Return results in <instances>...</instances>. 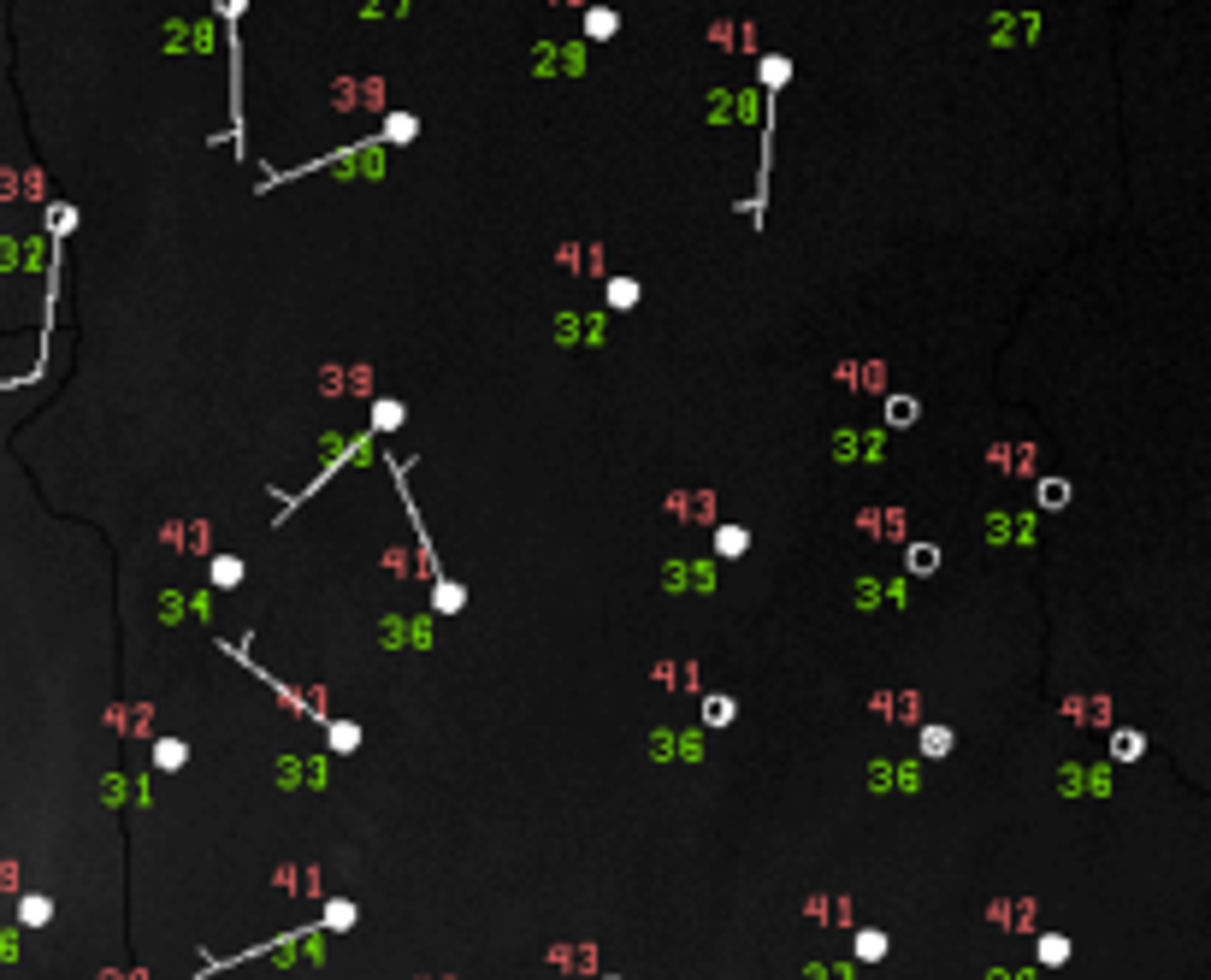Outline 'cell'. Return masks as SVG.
Wrapping results in <instances>:
<instances>
[{"mask_svg": "<svg viewBox=\"0 0 1211 980\" xmlns=\"http://www.w3.org/2000/svg\"><path fill=\"white\" fill-rule=\"evenodd\" d=\"M355 744H361V732L349 726V721H337V726H331V750H355Z\"/></svg>", "mask_w": 1211, "mask_h": 980, "instance_id": "16", "label": "cell"}, {"mask_svg": "<svg viewBox=\"0 0 1211 980\" xmlns=\"http://www.w3.org/2000/svg\"><path fill=\"white\" fill-rule=\"evenodd\" d=\"M438 609L455 614V609H462V591H455V585H438Z\"/></svg>", "mask_w": 1211, "mask_h": 980, "instance_id": "18", "label": "cell"}, {"mask_svg": "<svg viewBox=\"0 0 1211 980\" xmlns=\"http://www.w3.org/2000/svg\"><path fill=\"white\" fill-rule=\"evenodd\" d=\"M609 980H621V974H609Z\"/></svg>", "mask_w": 1211, "mask_h": 980, "instance_id": "20", "label": "cell"}, {"mask_svg": "<svg viewBox=\"0 0 1211 980\" xmlns=\"http://www.w3.org/2000/svg\"><path fill=\"white\" fill-rule=\"evenodd\" d=\"M886 951H893V945H886L880 928H863V933H857V963H880Z\"/></svg>", "mask_w": 1211, "mask_h": 980, "instance_id": "2", "label": "cell"}, {"mask_svg": "<svg viewBox=\"0 0 1211 980\" xmlns=\"http://www.w3.org/2000/svg\"><path fill=\"white\" fill-rule=\"evenodd\" d=\"M715 550H721V556H745V532H739V526H721V532H715Z\"/></svg>", "mask_w": 1211, "mask_h": 980, "instance_id": "9", "label": "cell"}, {"mask_svg": "<svg viewBox=\"0 0 1211 980\" xmlns=\"http://www.w3.org/2000/svg\"><path fill=\"white\" fill-rule=\"evenodd\" d=\"M183 762H190V744H178V739H160L154 744V768L172 774V768H183Z\"/></svg>", "mask_w": 1211, "mask_h": 980, "instance_id": "4", "label": "cell"}, {"mask_svg": "<svg viewBox=\"0 0 1211 980\" xmlns=\"http://www.w3.org/2000/svg\"><path fill=\"white\" fill-rule=\"evenodd\" d=\"M71 225H77V213H71V207H53V236H66Z\"/></svg>", "mask_w": 1211, "mask_h": 980, "instance_id": "19", "label": "cell"}, {"mask_svg": "<svg viewBox=\"0 0 1211 980\" xmlns=\"http://www.w3.org/2000/svg\"><path fill=\"white\" fill-rule=\"evenodd\" d=\"M886 420H893V425H910V420H917V402H910V396H893V402H886Z\"/></svg>", "mask_w": 1211, "mask_h": 980, "instance_id": "11", "label": "cell"}, {"mask_svg": "<svg viewBox=\"0 0 1211 980\" xmlns=\"http://www.w3.org/2000/svg\"><path fill=\"white\" fill-rule=\"evenodd\" d=\"M1141 750H1146V739H1141V732H1117V739H1111V756H1117V762H1135Z\"/></svg>", "mask_w": 1211, "mask_h": 980, "instance_id": "6", "label": "cell"}, {"mask_svg": "<svg viewBox=\"0 0 1211 980\" xmlns=\"http://www.w3.org/2000/svg\"><path fill=\"white\" fill-rule=\"evenodd\" d=\"M609 302H615V308H633V302H638V284H633V278H615V284H609Z\"/></svg>", "mask_w": 1211, "mask_h": 980, "instance_id": "12", "label": "cell"}, {"mask_svg": "<svg viewBox=\"0 0 1211 980\" xmlns=\"http://www.w3.org/2000/svg\"><path fill=\"white\" fill-rule=\"evenodd\" d=\"M372 425H379V431H396V425H402V407H396V402H379V407H372Z\"/></svg>", "mask_w": 1211, "mask_h": 980, "instance_id": "13", "label": "cell"}, {"mask_svg": "<svg viewBox=\"0 0 1211 980\" xmlns=\"http://www.w3.org/2000/svg\"><path fill=\"white\" fill-rule=\"evenodd\" d=\"M939 567V550L934 543H917V550H910V574H934Z\"/></svg>", "mask_w": 1211, "mask_h": 980, "instance_id": "8", "label": "cell"}, {"mask_svg": "<svg viewBox=\"0 0 1211 980\" xmlns=\"http://www.w3.org/2000/svg\"><path fill=\"white\" fill-rule=\"evenodd\" d=\"M326 928H331V933H349V928H355V904H349V897H331V904H326Z\"/></svg>", "mask_w": 1211, "mask_h": 980, "instance_id": "5", "label": "cell"}, {"mask_svg": "<svg viewBox=\"0 0 1211 980\" xmlns=\"http://www.w3.org/2000/svg\"><path fill=\"white\" fill-rule=\"evenodd\" d=\"M213 579H219V585H237V579H242V561H237V556H219V561H213Z\"/></svg>", "mask_w": 1211, "mask_h": 980, "instance_id": "14", "label": "cell"}, {"mask_svg": "<svg viewBox=\"0 0 1211 980\" xmlns=\"http://www.w3.org/2000/svg\"><path fill=\"white\" fill-rule=\"evenodd\" d=\"M18 921H24V928H47L53 904H47V897H18Z\"/></svg>", "mask_w": 1211, "mask_h": 980, "instance_id": "3", "label": "cell"}, {"mask_svg": "<svg viewBox=\"0 0 1211 980\" xmlns=\"http://www.w3.org/2000/svg\"><path fill=\"white\" fill-rule=\"evenodd\" d=\"M1034 963H1040V969L1069 963V939H1064V933H1040V939H1034Z\"/></svg>", "mask_w": 1211, "mask_h": 980, "instance_id": "1", "label": "cell"}, {"mask_svg": "<svg viewBox=\"0 0 1211 980\" xmlns=\"http://www.w3.org/2000/svg\"><path fill=\"white\" fill-rule=\"evenodd\" d=\"M946 750H952V732L946 726H928L922 732V756H946Z\"/></svg>", "mask_w": 1211, "mask_h": 980, "instance_id": "10", "label": "cell"}, {"mask_svg": "<svg viewBox=\"0 0 1211 980\" xmlns=\"http://www.w3.org/2000/svg\"><path fill=\"white\" fill-rule=\"evenodd\" d=\"M704 721H710V726H727V721H733V697H710Z\"/></svg>", "mask_w": 1211, "mask_h": 980, "instance_id": "15", "label": "cell"}, {"mask_svg": "<svg viewBox=\"0 0 1211 980\" xmlns=\"http://www.w3.org/2000/svg\"><path fill=\"white\" fill-rule=\"evenodd\" d=\"M585 30L591 36H615V12H585Z\"/></svg>", "mask_w": 1211, "mask_h": 980, "instance_id": "17", "label": "cell"}, {"mask_svg": "<svg viewBox=\"0 0 1211 980\" xmlns=\"http://www.w3.org/2000/svg\"><path fill=\"white\" fill-rule=\"evenodd\" d=\"M1069 502V484L1064 479H1040V508H1064Z\"/></svg>", "mask_w": 1211, "mask_h": 980, "instance_id": "7", "label": "cell"}]
</instances>
